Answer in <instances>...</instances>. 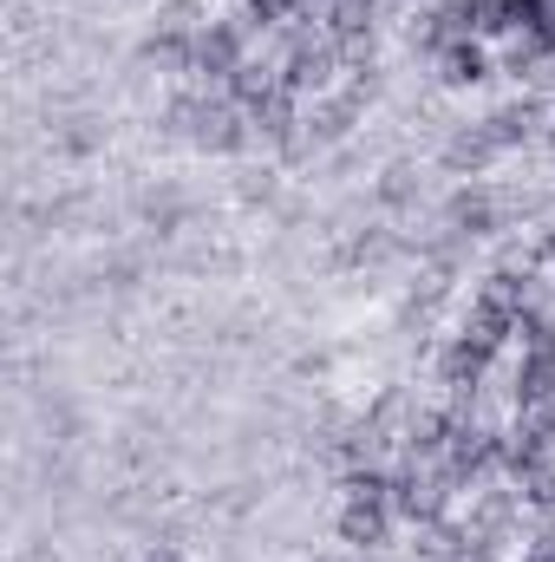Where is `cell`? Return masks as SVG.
Returning a JSON list of instances; mask_svg holds the SVG:
<instances>
[{"label": "cell", "mask_w": 555, "mask_h": 562, "mask_svg": "<svg viewBox=\"0 0 555 562\" xmlns=\"http://www.w3.org/2000/svg\"><path fill=\"white\" fill-rule=\"evenodd\" d=\"M144 562H183V557H177L170 543H157V550H150V557H144Z\"/></svg>", "instance_id": "cell-14"}, {"label": "cell", "mask_w": 555, "mask_h": 562, "mask_svg": "<svg viewBox=\"0 0 555 562\" xmlns=\"http://www.w3.org/2000/svg\"><path fill=\"white\" fill-rule=\"evenodd\" d=\"M451 229L490 236V229H497V196H490V190H457V196H451Z\"/></svg>", "instance_id": "cell-7"}, {"label": "cell", "mask_w": 555, "mask_h": 562, "mask_svg": "<svg viewBox=\"0 0 555 562\" xmlns=\"http://www.w3.org/2000/svg\"><path fill=\"white\" fill-rule=\"evenodd\" d=\"M307 7H314V0H301V13H307Z\"/></svg>", "instance_id": "cell-15"}, {"label": "cell", "mask_w": 555, "mask_h": 562, "mask_svg": "<svg viewBox=\"0 0 555 562\" xmlns=\"http://www.w3.org/2000/svg\"><path fill=\"white\" fill-rule=\"evenodd\" d=\"M301 13V0H249V20H262V26H287Z\"/></svg>", "instance_id": "cell-12"}, {"label": "cell", "mask_w": 555, "mask_h": 562, "mask_svg": "<svg viewBox=\"0 0 555 562\" xmlns=\"http://www.w3.org/2000/svg\"><path fill=\"white\" fill-rule=\"evenodd\" d=\"M340 537L353 550H380L386 543V504H347L340 510Z\"/></svg>", "instance_id": "cell-8"}, {"label": "cell", "mask_w": 555, "mask_h": 562, "mask_svg": "<svg viewBox=\"0 0 555 562\" xmlns=\"http://www.w3.org/2000/svg\"><path fill=\"white\" fill-rule=\"evenodd\" d=\"M347 504H386L393 510V477L380 464H353L347 471Z\"/></svg>", "instance_id": "cell-11"}, {"label": "cell", "mask_w": 555, "mask_h": 562, "mask_svg": "<svg viewBox=\"0 0 555 562\" xmlns=\"http://www.w3.org/2000/svg\"><path fill=\"white\" fill-rule=\"evenodd\" d=\"M438 72H444V86H484V79H490V59H484L477 40H451V46L438 53Z\"/></svg>", "instance_id": "cell-4"}, {"label": "cell", "mask_w": 555, "mask_h": 562, "mask_svg": "<svg viewBox=\"0 0 555 562\" xmlns=\"http://www.w3.org/2000/svg\"><path fill=\"white\" fill-rule=\"evenodd\" d=\"M555 400V347H530L517 367V406H550Z\"/></svg>", "instance_id": "cell-2"}, {"label": "cell", "mask_w": 555, "mask_h": 562, "mask_svg": "<svg viewBox=\"0 0 555 562\" xmlns=\"http://www.w3.org/2000/svg\"><path fill=\"white\" fill-rule=\"evenodd\" d=\"M550 150H555V132H550Z\"/></svg>", "instance_id": "cell-16"}, {"label": "cell", "mask_w": 555, "mask_h": 562, "mask_svg": "<svg viewBox=\"0 0 555 562\" xmlns=\"http://www.w3.org/2000/svg\"><path fill=\"white\" fill-rule=\"evenodd\" d=\"M484 367H490V353H477L471 340H451V347H444V360H438V380H444L451 393H477Z\"/></svg>", "instance_id": "cell-6"}, {"label": "cell", "mask_w": 555, "mask_h": 562, "mask_svg": "<svg viewBox=\"0 0 555 562\" xmlns=\"http://www.w3.org/2000/svg\"><path fill=\"white\" fill-rule=\"evenodd\" d=\"M510 334H517V314H503V307H490V301H477V307H471V321H464V334H457V340H471V347H477V353H497V347H503V340H510Z\"/></svg>", "instance_id": "cell-5"}, {"label": "cell", "mask_w": 555, "mask_h": 562, "mask_svg": "<svg viewBox=\"0 0 555 562\" xmlns=\"http://www.w3.org/2000/svg\"><path fill=\"white\" fill-rule=\"evenodd\" d=\"M477 301H490V307H503V314H523V307H536L530 301V281L517 276V269H497V276L484 281V294Z\"/></svg>", "instance_id": "cell-10"}, {"label": "cell", "mask_w": 555, "mask_h": 562, "mask_svg": "<svg viewBox=\"0 0 555 562\" xmlns=\"http://www.w3.org/2000/svg\"><path fill=\"white\" fill-rule=\"evenodd\" d=\"M523 562H555V530H543V537L530 543V557H523Z\"/></svg>", "instance_id": "cell-13"}, {"label": "cell", "mask_w": 555, "mask_h": 562, "mask_svg": "<svg viewBox=\"0 0 555 562\" xmlns=\"http://www.w3.org/2000/svg\"><path fill=\"white\" fill-rule=\"evenodd\" d=\"M490 157H503L497 138H490V125H471V132H457V138L444 144V164H451V170H471V177H477Z\"/></svg>", "instance_id": "cell-9"}, {"label": "cell", "mask_w": 555, "mask_h": 562, "mask_svg": "<svg viewBox=\"0 0 555 562\" xmlns=\"http://www.w3.org/2000/svg\"><path fill=\"white\" fill-rule=\"evenodd\" d=\"M536 119H543V105H536V99H517V105L490 112L484 125H490V138H497V150H517V144H530V138H536Z\"/></svg>", "instance_id": "cell-3"}, {"label": "cell", "mask_w": 555, "mask_h": 562, "mask_svg": "<svg viewBox=\"0 0 555 562\" xmlns=\"http://www.w3.org/2000/svg\"><path fill=\"white\" fill-rule=\"evenodd\" d=\"M249 66V20H209L203 33H196V72H209V79H236Z\"/></svg>", "instance_id": "cell-1"}]
</instances>
